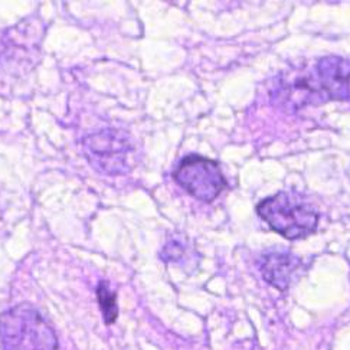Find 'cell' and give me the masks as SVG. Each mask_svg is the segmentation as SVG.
<instances>
[{
  "mask_svg": "<svg viewBox=\"0 0 350 350\" xmlns=\"http://www.w3.org/2000/svg\"><path fill=\"white\" fill-rule=\"evenodd\" d=\"M290 91L303 94L301 104L350 101V61L342 57L321 58L313 71L299 77Z\"/></svg>",
  "mask_w": 350,
  "mask_h": 350,
  "instance_id": "3957f363",
  "label": "cell"
},
{
  "mask_svg": "<svg viewBox=\"0 0 350 350\" xmlns=\"http://www.w3.org/2000/svg\"><path fill=\"white\" fill-rule=\"evenodd\" d=\"M260 270L268 284L284 291L300 277L303 262L288 251H270L262 254Z\"/></svg>",
  "mask_w": 350,
  "mask_h": 350,
  "instance_id": "8992f818",
  "label": "cell"
},
{
  "mask_svg": "<svg viewBox=\"0 0 350 350\" xmlns=\"http://www.w3.org/2000/svg\"><path fill=\"white\" fill-rule=\"evenodd\" d=\"M134 147L130 136L117 129H104L84 139V153L90 165L105 174H121L131 169Z\"/></svg>",
  "mask_w": 350,
  "mask_h": 350,
  "instance_id": "277c9868",
  "label": "cell"
},
{
  "mask_svg": "<svg viewBox=\"0 0 350 350\" xmlns=\"http://www.w3.org/2000/svg\"><path fill=\"white\" fill-rule=\"evenodd\" d=\"M97 300H98L105 323L107 325H113L118 317V307H117L116 293L111 291L109 282L105 281L100 282V286L97 288Z\"/></svg>",
  "mask_w": 350,
  "mask_h": 350,
  "instance_id": "52a82bcc",
  "label": "cell"
},
{
  "mask_svg": "<svg viewBox=\"0 0 350 350\" xmlns=\"http://www.w3.org/2000/svg\"><path fill=\"white\" fill-rule=\"evenodd\" d=\"M0 343L3 350H58L52 327L28 303L0 314Z\"/></svg>",
  "mask_w": 350,
  "mask_h": 350,
  "instance_id": "6da1fadb",
  "label": "cell"
},
{
  "mask_svg": "<svg viewBox=\"0 0 350 350\" xmlns=\"http://www.w3.org/2000/svg\"><path fill=\"white\" fill-rule=\"evenodd\" d=\"M173 179L179 186L202 202H212L225 189L226 180L217 161L189 154L180 160Z\"/></svg>",
  "mask_w": 350,
  "mask_h": 350,
  "instance_id": "5b68a950",
  "label": "cell"
},
{
  "mask_svg": "<svg viewBox=\"0 0 350 350\" xmlns=\"http://www.w3.org/2000/svg\"><path fill=\"white\" fill-rule=\"evenodd\" d=\"M260 217L273 231L294 241L312 235L319 224V212L306 199L293 192H278L257 205Z\"/></svg>",
  "mask_w": 350,
  "mask_h": 350,
  "instance_id": "7a4b0ae2",
  "label": "cell"
}]
</instances>
